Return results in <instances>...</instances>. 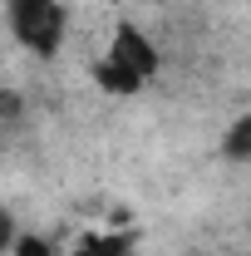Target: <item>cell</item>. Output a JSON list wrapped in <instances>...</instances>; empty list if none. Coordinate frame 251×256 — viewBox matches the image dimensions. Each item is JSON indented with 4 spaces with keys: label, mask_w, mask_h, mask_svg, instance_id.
Segmentation results:
<instances>
[{
    "label": "cell",
    "mask_w": 251,
    "mask_h": 256,
    "mask_svg": "<svg viewBox=\"0 0 251 256\" xmlns=\"http://www.w3.org/2000/svg\"><path fill=\"white\" fill-rule=\"evenodd\" d=\"M108 60H118L124 69H133L143 84L158 79V69H162V50L153 44V34L143 30V25H133V20H114V30H108V50H104Z\"/></svg>",
    "instance_id": "7a4b0ae2"
},
{
    "label": "cell",
    "mask_w": 251,
    "mask_h": 256,
    "mask_svg": "<svg viewBox=\"0 0 251 256\" xmlns=\"http://www.w3.org/2000/svg\"><path fill=\"white\" fill-rule=\"evenodd\" d=\"M89 79H94V89H104L108 98H133V94H143V79H138L133 69H124L118 60H108V54H98V60L89 64Z\"/></svg>",
    "instance_id": "3957f363"
},
{
    "label": "cell",
    "mask_w": 251,
    "mask_h": 256,
    "mask_svg": "<svg viewBox=\"0 0 251 256\" xmlns=\"http://www.w3.org/2000/svg\"><path fill=\"white\" fill-rule=\"evenodd\" d=\"M5 256H60V246H54L50 236H40V232H20L15 246H10Z\"/></svg>",
    "instance_id": "8992f818"
},
{
    "label": "cell",
    "mask_w": 251,
    "mask_h": 256,
    "mask_svg": "<svg viewBox=\"0 0 251 256\" xmlns=\"http://www.w3.org/2000/svg\"><path fill=\"white\" fill-rule=\"evenodd\" d=\"M124 256H133V252H124Z\"/></svg>",
    "instance_id": "ba28073f"
},
{
    "label": "cell",
    "mask_w": 251,
    "mask_h": 256,
    "mask_svg": "<svg viewBox=\"0 0 251 256\" xmlns=\"http://www.w3.org/2000/svg\"><path fill=\"white\" fill-rule=\"evenodd\" d=\"M15 236H20V222H15V212H10V207L0 202V256L15 246Z\"/></svg>",
    "instance_id": "52a82bcc"
},
{
    "label": "cell",
    "mask_w": 251,
    "mask_h": 256,
    "mask_svg": "<svg viewBox=\"0 0 251 256\" xmlns=\"http://www.w3.org/2000/svg\"><path fill=\"white\" fill-rule=\"evenodd\" d=\"M5 20L10 34L30 50V54H60L69 40V5L64 0H5Z\"/></svg>",
    "instance_id": "6da1fadb"
},
{
    "label": "cell",
    "mask_w": 251,
    "mask_h": 256,
    "mask_svg": "<svg viewBox=\"0 0 251 256\" xmlns=\"http://www.w3.org/2000/svg\"><path fill=\"white\" fill-rule=\"evenodd\" d=\"M133 252V232H108V226H94V232H79L74 246L64 256H124Z\"/></svg>",
    "instance_id": "277c9868"
},
{
    "label": "cell",
    "mask_w": 251,
    "mask_h": 256,
    "mask_svg": "<svg viewBox=\"0 0 251 256\" xmlns=\"http://www.w3.org/2000/svg\"><path fill=\"white\" fill-rule=\"evenodd\" d=\"M222 153L232 162H246L251 158V114H242V118H232V128H226V138H222Z\"/></svg>",
    "instance_id": "5b68a950"
}]
</instances>
